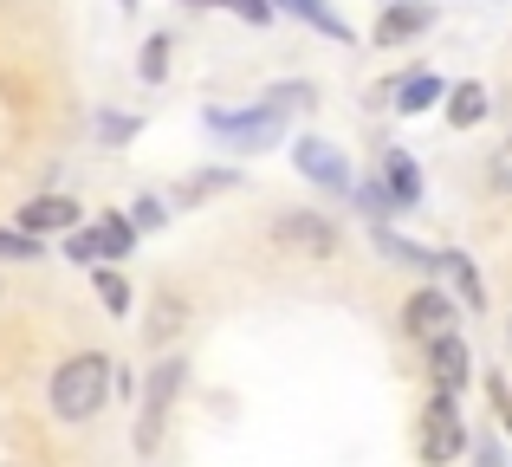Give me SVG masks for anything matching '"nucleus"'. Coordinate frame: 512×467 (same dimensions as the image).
I'll use <instances>...</instances> for the list:
<instances>
[{
  "label": "nucleus",
  "mask_w": 512,
  "mask_h": 467,
  "mask_svg": "<svg viewBox=\"0 0 512 467\" xmlns=\"http://www.w3.org/2000/svg\"><path fill=\"white\" fill-rule=\"evenodd\" d=\"M350 195H357V208H363V215H370V221H376V228H383V221H389V215H402V202H396V189H389V182H383V176H363V182H357V189H350Z\"/></svg>",
  "instance_id": "a211bd4d"
},
{
  "label": "nucleus",
  "mask_w": 512,
  "mask_h": 467,
  "mask_svg": "<svg viewBox=\"0 0 512 467\" xmlns=\"http://www.w3.org/2000/svg\"><path fill=\"white\" fill-rule=\"evenodd\" d=\"M201 124L214 130V137H227L234 143V150H260V143H273L279 137V124H286V117L273 111V104H240V111H201Z\"/></svg>",
  "instance_id": "20e7f679"
},
{
  "label": "nucleus",
  "mask_w": 512,
  "mask_h": 467,
  "mask_svg": "<svg viewBox=\"0 0 512 467\" xmlns=\"http://www.w3.org/2000/svg\"><path fill=\"white\" fill-rule=\"evenodd\" d=\"M383 98H396V111L415 117V111H428L435 98H448V78H441V72H402V78L383 85Z\"/></svg>",
  "instance_id": "9b49d317"
},
{
  "label": "nucleus",
  "mask_w": 512,
  "mask_h": 467,
  "mask_svg": "<svg viewBox=\"0 0 512 467\" xmlns=\"http://www.w3.org/2000/svg\"><path fill=\"white\" fill-rule=\"evenodd\" d=\"M182 7H227V13H240L247 26H273L279 20V0H182Z\"/></svg>",
  "instance_id": "5701e85b"
},
{
  "label": "nucleus",
  "mask_w": 512,
  "mask_h": 467,
  "mask_svg": "<svg viewBox=\"0 0 512 467\" xmlns=\"http://www.w3.org/2000/svg\"><path fill=\"white\" fill-rule=\"evenodd\" d=\"M273 247H299V253L331 260L338 253V228L325 215H312V208H286V215H273Z\"/></svg>",
  "instance_id": "6e6552de"
},
{
  "label": "nucleus",
  "mask_w": 512,
  "mask_h": 467,
  "mask_svg": "<svg viewBox=\"0 0 512 467\" xmlns=\"http://www.w3.org/2000/svg\"><path fill=\"white\" fill-rule=\"evenodd\" d=\"M506 351H512V318H506Z\"/></svg>",
  "instance_id": "473e14b6"
},
{
  "label": "nucleus",
  "mask_w": 512,
  "mask_h": 467,
  "mask_svg": "<svg viewBox=\"0 0 512 467\" xmlns=\"http://www.w3.org/2000/svg\"><path fill=\"white\" fill-rule=\"evenodd\" d=\"M182 325H188V299H182V292H163V299H156V312L143 318V344H150V351H163Z\"/></svg>",
  "instance_id": "ddd939ff"
},
{
  "label": "nucleus",
  "mask_w": 512,
  "mask_h": 467,
  "mask_svg": "<svg viewBox=\"0 0 512 467\" xmlns=\"http://www.w3.org/2000/svg\"><path fill=\"white\" fill-rule=\"evenodd\" d=\"M487 176H493V189H500V195H512V137L500 143V150H493V163H487Z\"/></svg>",
  "instance_id": "c85d7f7f"
},
{
  "label": "nucleus",
  "mask_w": 512,
  "mask_h": 467,
  "mask_svg": "<svg viewBox=\"0 0 512 467\" xmlns=\"http://www.w3.org/2000/svg\"><path fill=\"white\" fill-rule=\"evenodd\" d=\"M98 234H104V253H111V260H130V253H137V221H130V215H104L98 221Z\"/></svg>",
  "instance_id": "412c9836"
},
{
  "label": "nucleus",
  "mask_w": 512,
  "mask_h": 467,
  "mask_svg": "<svg viewBox=\"0 0 512 467\" xmlns=\"http://www.w3.org/2000/svg\"><path fill=\"white\" fill-rule=\"evenodd\" d=\"M415 455L428 467H448V461L467 455V416H461V403H454L448 390H435L422 403V416H415Z\"/></svg>",
  "instance_id": "7ed1b4c3"
},
{
  "label": "nucleus",
  "mask_w": 512,
  "mask_h": 467,
  "mask_svg": "<svg viewBox=\"0 0 512 467\" xmlns=\"http://www.w3.org/2000/svg\"><path fill=\"white\" fill-rule=\"evenodd\" d=\"M474 467H506V461H500V448H493V442H474Z\"/></svg>",
  "instance_id": "c756f323"
},
{
  "label": "nucleus",
  "mask_w": 512,
  "mask_h": 467,
  "mask_svg": "<svg viewBox=\"0 0 512 467\" xmlns=\"http://www.w3.org/2000/svg\"><path fill=\"white\" fill-rule=\"evenodd\" d=\"M454 325H461V299H454V292H441V286H415L409 299H402V331H409L415 344L441 338V331H454Z\"/></svg>",
  "instance_id": "39448f33"
},
{
  "label": "nucleus",
  "mask_w": 512,
  "mask_h": 467,
  "mask_svg": "<svg viewBox=\"0 0 512 467\" xmlns=\"http://www.w3.org/2000/svg\"><path fill=\"white\" fill-rule=\"evenodd\" d=\"M480 117H487V85H474V78H467V85H448V124L474 130Z\"/></svg>",
  "instance_id": "f3484780"
},
{
  "label": "nucleus",
  "mask_w": 512,
  "mask_h": 467,
  "mask_svg": "<svg viewBox=\"0 0 512 467\" xmlns=\"http://www.w3.org/2000/svg\"><path fill=\"white\" fill-rule=\"evenodd\" d=\"M0 260H46V240L13 221V228H0Z\"/></svg>",
  "instance_id": "a878e982"
},
{
  "label": "nucleus",
  "mask_w": 512,
  "mask_h": 467,
  "mask_svg": "<svg viewBox=\"0 0 512 467\" xmlns=\"http://www.w3.org/2000/svg\"><path fill=\"white\" fill-rule=\"evenodd\" d=\"M65 260H72V266L111 260V253H104V234H98V228H72V234H65Z\"/></svg>",
  "instance_id": "393cba45"
},
{
  "label": "nucleus",
  "mask_w": 512,
  "mask_h": 467,
  "mask_svg": "<svg viewBox=\"0 0 512 467\" xmlns=\"http://www.w3.org/2000/svg\"><path fill=\"white\" fill-rule=\"evenodd\" d=\"M169 52H175L169 33H150V39H143V52H137V78H143V85H163V78H169Z\"/></svg>",
  "instance_id": "aec40b11"
},
{
  "label": "nucleus",
  "mask_w": 512,
  "mask_h": 467,
  "mask_svg": "<svg viewBox=\"0 0 512 467\" xmlns=\"http://www.w3.org/2000/svg\"><path fill=\"white\" fill-rule=\"evenodd\" d=\"M441 273H448L454 299H461L467 312H487V286H480V266L467 260V253H441Z\"/></svg>",
  "instance_id": "4468645a"
},
{
  "label": "nucleus",
  "mask_w": 512,
  "mask_h": 467,
  "mask_svg": "<svg viewBox=\"0 0 512 467\" xmlns=\"http://www.w3.org/2000/svg\"><path fill=\"white\" fill-rule=\"evenodd\" d=\"M260 104H273V111L286 117V111H299V104H318V85L312 78H279V85L260 91Z\"/></svg>",
  "instance_id": "6ab92c4d"
},
{
  "label": "nucleus",
  "mask_w": 512,
  "mask_h": 467,
  "mask_svg": "<svg viewBox=\"0 0 512 467\" xmlns=\"http://www.w3.org/2000/svg\"><path fill=\"white\" fill-rule=\"evenodd\" d=\"M98 137L117 150V143H130V137H137V117H124V111H98Z\"/></svg>",
  "instance_id": "cd10ccee"
},
{
  "label": "nucleus",
  "mask_w": 512,
  "mask_h": 467,
  "mask_svg": "<svg viewBox=\"0 0 512 467\" xmlns=\"http://www.w3.org/2000/svg\"><path fill=\"white\" fill-rule=\"evenodd\" d=\"M130 221H137L143 234L169 228V202H163V195H137V202H130Z\"/></svg>",
  "instance_id": "bb28decb"
},
{
  "label": "nucleus",
  "mask_w": 512,
  "mask_h": 467,
  "mask_svg": "<svg viewBox=\"0 0 512 467\" xmlns=\"http://www.w3.org/2000/svg\"><path fill=\"white\" fill-rule=\"evenodd\" d=\"M428 26H435V0H383L370 39L376 46H409V39H422Z\"/></svg>",
  "instance_id": "1a4fd4ad"
},
{
  "label": "nucleus",
  "mask_w": 512,
  "mask_h": 467,
  "mask_svg": "<svg viewBox=\"0 0 512 467\" xmlns=\"http://www.w3.org/2000/svg\"><path fill=\"white\" fill-rule=\"evenodd\" d=\"M383 182L396 189L402 208H422V169H415L409 150H383Z\"/></svg>",
  "instance_id": "2eb2a0df"
},
{
  "label": "nucleus",
  "mask_w": 512,
  "mask_h": 467,
  "mask_svg": "<svg viewBox=\"0 0 512 467\" xmlns=\"http://www.w3.org/2000/svg\"><path fill=\"white\" fill-rule=\"evenodd\" d=\"M111 390H117V370H111V357L104 351H72L59 370H52V416L59 422H91V416H104V403H111Z\"/></svg>",
  "instance_id": "f257e3e1"
},
{
  "label": "nucleus",
  "mask_w": 512,
  "mask_h": 467,
  "mask_svg": "<svg viewBox=\"0 0 512 467\" xmlns=\"http://www.w3.org/2000/svg\"><path fill=\"white\" fill-rule=\"evenodd\" d=\"M234 169H195V176H182V189H175V195H182V202H201V195H221V189H234Z\"/></svg>",
  "instance_id": "b1692460"
},
{
  "label": "nucleus",
  "mask_w": 512,
  "mask_h": 467,
  "mask_svg": "<svg viewBox=\"0 0 512 467\" xmlns=\"http://www.w3.org/2000/svg\"><path fill=\"white\" fill-rule=\"evenodd\" d=\"M117 7H124V13H137V0H117Z\"/></svg>",
  "instance_id": "2f4dec72"
},
{
  "label": "nucleus",
  "mask_w": 512,
  "mask_h": 467,
  "mask_svg": "<svg viewBox=\"0 0 512 467\" xmlns=\"http://www.w3.org/2000/svg\"><path fill=\"white\" fill-rule=\"evenodd\" d=\"M91 286H98V299H104V312H111V318L130 312V279H124V273H111V266H91Z\"/></svg>",
  "instance_id": "4be33fe9"
},
{
  "label": "nucleus",
  "mask_w": 512,
  "mask_h": 467,
  "mask_svg": "<svg viewBox=\"0 0 512 467\" xmlns=\"http://www.w3.org/2000/svg\"><path fill=\"white\" fill-rule=\"evenodd\" d=\"M500 422H506V429H512V396H506V403H500Z\"/></svg>",
  "instance_id": "7c9ffc66"
},
{
  "label": "nucleus",
  "mask_w": 512,
  "mask_h": 467,
  "mask_svg": "<svg viewBox=\"0 0 512 467\" xmlns=\"http://www.w3.org/2000/svg\"><path fill=\"white\" fill-rule=\"evenodd\" d=\"M182 383H188V357L182 351H163V357H156V370L143 377V409H137V429H130L137 455H156V442H163V429H169V409H175V396H182Z\"/></svg>",
  "instance_id": "f03ea898"
},
{
  "label": "nucleus",
  "mask_w": 512,
  "mask_h": 467,
  "mask_svg": "<svg viewBox=\"0 0 512 467\" xmlns=\"http://www.w3.org/2000/svg\"><path fill=\"white\" fill-rule=\"evenodd\" d=\"M376 253H383L389 266H415V273H435V266H441V253H428V247H415V240H402L389 221L376 228Z\"/></svg>",
  "instance_id": "dca6fc26"
},
{
  "label": "nucleus",
  "mask_w": 512,
  "mask_h": 467,
  "mask_svg": "<svg viewBox=\"0 0 512 467\" xmlns=\"http://www.w3.org/2000/svg\"><path fill=\"white\" fill-rule=\"evenodd\" d=\"M279 13H292V20H299V26H312V33L338 39V46L350 39V20H344L338 7H331V0H279Z\"/></svg>",
  "instance_id": "f8f14e48"
},
{
  "label": "nucleus",
  "mask_w": 512,
  "mask_h": 467,
  "mask_svg": "<svg viewBox=\"0 0 512 467\" xmlns=\"http://www.w3.org/2000/svg\"><path fill=\"white\" fill-rule=\"evenodd\" d=\"M78 221H85V215H78V202H72V195H59V189L33 195V202L20 208V228H26V234H39V240H46V234H72Z\"/></svg>",
  "instance_id": "9d476101"
},
{
  "label": "nucleus",
  "mask_w": 512,
  "mask_h": 467,
  "mask_svg": "<svg viewBox=\"0 0 512 467\" xmlns=\"http://www.w3.org/2000/svg\"><path fill=\"white\" fill-rule=\"evenodd\" d=\"M422 351H428V383H435V390L461 396L467 383H474V351H467L461 331H441V338H428Z\"/></svg>",
  "instance_id": "0eeeda50"
},
{
  "label": "nucleus",
  "mask_w": 512,
  "mask_h": 467,
  "mask_svg": "<svg viewBox=\"0 0 512 467\" xmlns=\"http://www.w3.org/2000/svg\"><path fill=\"white\" fill-rule=\"evenodd\" d=\"M292 169H299V176L312 182V189H325V195L357 189V182H350L344 150H338V143H325V137H299V143H292Z\"/></svg>",
  "instance_id": "423d86ee"
}]
</instances>
